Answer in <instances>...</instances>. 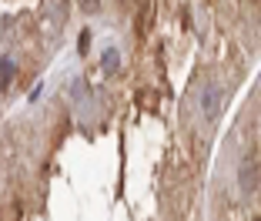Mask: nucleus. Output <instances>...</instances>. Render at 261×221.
<instances>
[{"label":"nucleus","mask_w":261,"mask_h":221,"mask_svg":"<svg viewBox=\"0 0 261 221\" xmlns=\"http://www.w3.org/2000/svg\"><path fill=\"white\" fill-rule=\"evenodd\" d=\"M104 61H108V70L117 67V54H104Z\"/></svg>","instance_id":"obj_3"},{"label":"nucleus","mask_w":261,"mask_h":221,"mask_svg":"<svg viewBox=\"0 0 261 221\" xmlns=\"http://www.w3.org/2000/svg\"><path fill=\"white\" fill-rule=\"evenodd\" d=\"M77 47H81V54H87V47H91V34H81V40H77Z\"/></svg>","instance_id":"obj_2"},{"label":"nucleus","mask_w":261,"mask_h":221,"mask_svg":"<svg viewBox=\"0 0 261 221\" xmlns=\"http://www.w3.org/2000/svg\"><path fill=\"white\" fill-rule=\"evenodd\" d=\"M10 81H14V64H10V61H4V67H0V84L7 87Z\"/></svg>","instance_id":"obj_1"},{"label":"nucleus","mask_w":261,"mask_h":221,"mask_svg":"<svg viewBox=\"0 0 261 221\" xmlns=\"http://www.w3.org/2000/svg\"><path fill=\"white\" fill-rule=\"evenodd\" d=\"M84 4V10H97V0H81Z\"/></svg>","instance_id":"obj_4"}]
</instances>
